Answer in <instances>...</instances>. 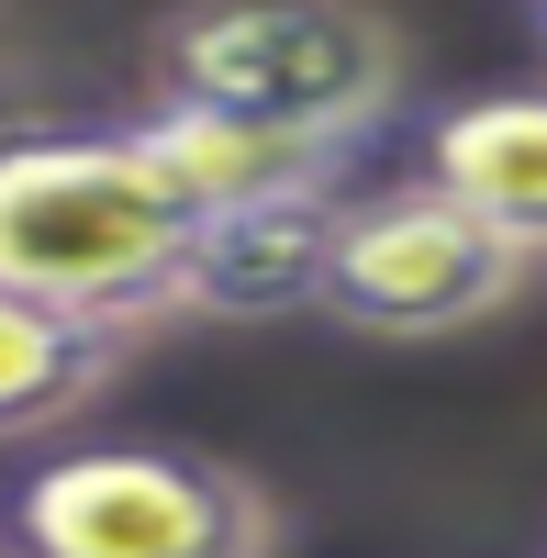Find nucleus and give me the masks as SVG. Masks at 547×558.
I'll use <instances>...</instances> for the list:
<instances>
[{"instance_id": "1", "label": "nucleus", "mask_w": 547, "mask_h": 558, "mask_svg": "<svg viewBox=\"0 0 547 558\" xmlns=\"http://www.w3.org/2000/svg\"><path fill=\"white\" fill-rule=\"evenodd\" d=\"M212 202L157 157L146 123H68L0 134V291L45 313L112 324L146 347L157 324H191V257Z\"/></svg>"}, {"instance_id": "2", "label": "nucleus", "mask_w": 547, "mask_h": 558, "mask_svg": "<svg viewBox=\"0 0 547 558\" xmlns=\"http://www.w3.org/2000/svg\"><path fill=\"white\" fill-rule=\"evenodd\" d=\"M402 89H414L402 23L369 0H168L146 23V101L391 146Z\"/></svg>"}, {"instance_id": "3", "label": "nucleus", "mask_w": 547, "mask_h": 558, "mask_svg": "<svg viewBox=\"0 0 547 558\" xmlns=\"http://www.w3.org/2000/svg\"><path fill=\"white\" fill-rule=\"evenodd\" d=\"M0 558H280V492L212 447H34L0 481Z\"/></svg>"}, {"instance_id": "4", "label": "nucleus", "mask_w": 547, "mask_h": 558, "mask_svg": "<svg viewBox=\"0 0 547 558\" xmlns=\"http://www.w3.org/2000/svg\"><path fill=\"white\" fill-rule=\"evenodd\" d=\"M525 279H536V257L514 235H491L436 179L391 168L369 191H347L313 313H325L336 336H369V347H436V336H470V324L514 313Z\"/></svg>"}, {"instance_id": "5", "label": "nucleus", "mask_w": 547, "mask_h": 558, "mask_svg": "<svg viewBox=\"0 0 547 558\" xmlns=\"http://www.w3.org/2000/svg\"><path fill=\"white\" fill-rule=\"evenodd\" d=\"M391 146H402L414 179H436L447 202H470L491 235H514L547 268V68L536 78L447 89V101H414Z\"/></svg>"}, {"instance_id": "6", "label": "nucleus", "mask_w": 547, "mask_h": 558, "mask_svg": "<svg viewBox=\"0 0 547 558\" xmlns=\"http://www.w3.org/2000/svg\"><path fill=\"white\" fill-rule=\"evenodd\" d=\"M134 123L157 134V157L191 179L212 213L369 191V146H347V134H280V123H235V112H191V101H134Z\"/></svg>"}, {"instance_id": "7", "label": "nucleus", "mask_w": 547, "mask_h": 558, "mask_svg": "<svg viewBox=\"0 0 547 558\" xmlns=\"http://www.w3.org/2000/svg\"><path fill=\"white\" fill-rule=\"evenodd\" d=\"M336 213H347V202L212 213V223H202V257H191V324H280V313H313Z\"/></svg>"}, {"instance_id": "8", "label": "nucleus", "mask_w": 547, "mask_h": 558, "mask_svg": "<svg viewBox=\"0 0 547 558\" xmlns=\"http://www.w3.org/2000/svg\"><path fill=\"white\" fill-rule=\"evenodd\" d=\"M123 357H134V336H112V324L0 291V447H57V425H78L123 380Z\"/></svg>"}, {"instance_id": "9", "label": "nucleus", "mask_w": 547, "mask_h": 558, "mask_svg": "<svg viewBox=\"0 0 547 558\" xmlns=\"http://www.w3.org/2000/svg\"><path fill=\"white\" fill-rule=\"evenodd\" d=\"M514 23H525V45L547 57V0H514Z\"/></svg>"}, {"instance_id": "10", "label": "nucleus", "mask_w": 547, "mask_h": 558, "mask_svg": "<svg viewBox=\"0 0 547 558\" xmlns=\"http://www.w3.org/2000/svg\"><path fill=\"white\" fill-rule=\"evenodd\" d=\"M0 134H12V112H0Z\"/></svg>"}]
</instances>
